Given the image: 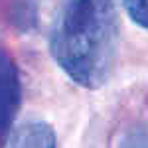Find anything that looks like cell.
Listing matches in <instances>:
<instances>
[{"mask_svg":"<svg viewBox=\"0 0 148 148\" xmlns=\"http://www.w3.org/2000/svg\"><path fill=\"white\" fill-rule=\"evenodd\" d=\"M10 148H56V132L44 121H28L14 132Z\"/></svg>","mask_w":148,"mask_h":148,"instance_id":"obj_3","label":"cell"},{"mask_svg":"<svg viewBox=\"0 0 148 148\" xmlns=\"http://www.w3.org/2000/svg\"><path fill=\"white\" fill-rule=\"evenodd\" d=\"M20 105V77L18 67L2 47H0V144L10 132Z\"/></svg>","mask_w":148,"mask_h":148,"instance_id":"obj_2","label":"cell"},{"mask_svg":"<svg viewBox=\"0 0 148 148\" xmlns=\"http://www.w3.org/2000/svg\"><path fill=\"white\" fill-rule=\"evenodd\" d=\"M49 47L71 81L85 89L103 87L116 63V0H59Z\"/></svg>","mask_w":148,"mask_h":148,"instance_id":"obj_1","label":"cell"},{"mask_svg":"<svg viewBox=\"0 0 148 148\" xmlns=\"http://www.w3.org/2000/svg\"><path fill=\"white\" fill-rule=\"evenodd\" d=\"M125 8L132 22L148 28V0H125Z\"/></svg>","mask_w":148,"mask_h":148,"instance_id":"obj_4","label":"cell"},{"mask_svg":"<svg viewBox=\"0 0 148 148\" xmlns=\"http://www.w3.org/2000/svg\"><path fill=\"white\" fill-rule=\"evenodd\" d=\"M121 148H148V130L142 126H134L123 138Z\"/></svg>","mask_w":148,"mask_h":148,"instance_id":"obj_5","label":"cell"}]
</instances>
